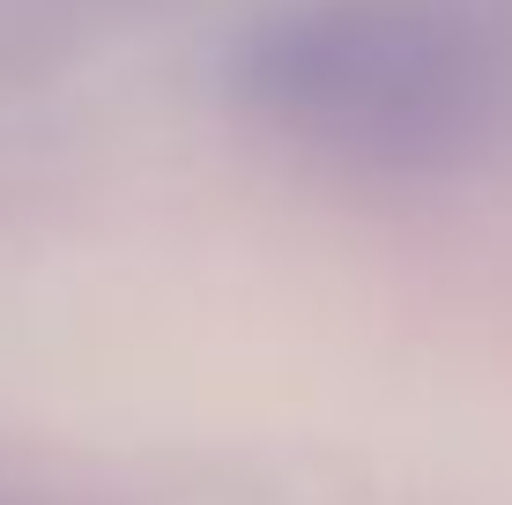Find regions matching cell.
Instances as JSON below:
<instances>
[{
  "label": "cell",
  "mask_w": 512,
  "mask_h": 505,
  "mask_svg": "<svg viewBox=\"0 0 512 505\" xmlns=\"http://www.w3.org/2000/svg\"><path fill=\"white\" fill-rule=\"evenodd\" d=\"M238 90L275 134L349 171H461L512 134V8L305 0L245 45Z\"/></svg>",
  "instance_id": "6da1fadb"
}]
</instances>
